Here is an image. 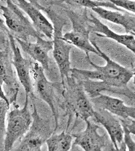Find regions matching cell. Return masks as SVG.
Here are the masks:
<instances>
[{
  "label": "cell",
  "mask_w": 135,
  "mask_h": 151,
  "mask_svg": "<svg viewBox=\"0 0 135 151\" xmlns=\"http://www.w3.org/2000/svg\"><path fill=\"white\" fill-rule=\"evenodd\" d=\"M123 126L124 131V136H123V143L128 148V151H135V142L134 141L132 137V133L130 132L128 128L126 125L122 124Z\"/></svg>",
  "instance_id": "22"
},
{
  "label": "cell",
  "mask_w": 135,
  "mask_h": 151,
  "mask_svg": "<svg viewBox=\"0 0 135 151\" xmlns=\"http://www.w3.org/2000/svg\"><path fill=\"white\" fill-rule=\"evenodd\" d=\"M102 19L123 26L127 33L135 35V18L121 13V12L108 10L103 7H96L92 9Z\"/></svg>",
  "instance_id": "17"
},
{
  "label": "cell",
  "mask_w": 135,
  "mask_h": 151,
  "mask_svg": "<svg viewBox=\"0 0 135 151\" xmlns=\"http://www.w3.org/2000/svg\"><path fill=\"white\" fill-rule=\"evenodd\" d=\"M120 9H125L135 14V0H108Z\"/></svg>",
  "instance_id": "21"
},
{
  "label": "cell",
  "mask_w": 135,
  "mask_h": 151,
  "mask_svg": "<svg viewBox=\"0 0 135 151\" xmlns=\"http://www.w3.org/2000/svg\"><path fill=\"white\" fill-rule=\"evenodd\" d=\"M31 20L34 27L40 34L50 40L53 38L54 28L36 6L27 0H13Z\"/></svg>",
  "instance_id": "15"
},
{
  "label": "cell",
  "mask_w": 135,
  "mask_h": 151,
  "mask_svg": "<svg viewBox=\"0 0 135 151\" xmlns=\"http://www.w3.org/2000/svg\"><path fill=\"white\" fill-rule=\"evenodd\" d=\"M61 84L63 87L62 94L68 109L85 122L92 118L95 109L82 83L70 76Z\"/></svg>",
  "instance_id": "3"
},
{
  "label": "cell",
  "mask_w": 135,
  "mask_h": 151,
  "mask_svg": "<svg viewBox=\"0 0 135 151\" xmlns=\"http://www.w3.org/2000/svg\"><path fill=\"white\" fill-rule=\"evenodd\" d=\"M33 121L26 134L20 141L19 145L12 150L19 151H40L42 146L53 133L47 120L40 117L35 103H33Z\"/></svg>",
  "instance_id": "5"
},
{
  "label": "cell",
  "mask_w": 135,
  "mask_h": 151,
  "mask_svg": "<svg viewBox=\"0 0 135 151\" xmlns=\"http://www.w3.org/2000/svg\"><path fill=\"white\" fill-rule=\"evenodd\" d=\"M64 24L60 25L54 23L53 35V55L57 64L60 74L61 82L70 76L71 67L70 61V53L72 45L65 41L63 38V27Z\"/></svg>",
  "instance_id": "11"
},
{
  "label": "cell",
  "mask_w": 135,
  "mask_h": 151,
  "mask_svg": "<svg viewBox=\"0 0 135 151\" xmlns=\"http://www.w3.org/2000/svg\"><path fill=\"white\" fill-rule=\"evenodd\" d=\"M9 43L12 52V64L15 69L18 79L25 92V95L34 97L33 80L31 75V69L33 61L23 57L20 50L16 45V40L12 33L7 32Z\"/></svg>",
  "instance_id": "9"
},
{
  "label": "cell",
  "mask_w": 135,
  "mask_h": 151,
  "mask_svg": "<svg viewBox=\"0 0 135 151\" xmlns=\"http://www.w3.org/2000/svg\"><path fill=\"white\" fill-rule=\"evenodd\" d=\"M45 70L37 62L33 63L31 69L33 80V94L45 102L50 107L54 116L56 130L58 125V111L56 107L55 86L53 83L47 79Z\"/></svg>",
  "instance_id": "7"
},
{
  "label": "cell",
  "mask_w": 135,
  "mask_h": 151,
  "mask_svg": "<svg viewBox=\"0 0 135 151\" xmlns=\"http://www.w3.org/2000/svg\"><path fill=\"white\" fill-rule=\"evenodd\" d=\"M89 119L85 122L86 127L83 131L72 134L75 139L73 147L78 146L86 151L115 150L114 146L108 145L109 139L107 136L99 133L100 127L98 124Z\"/></svg>",
  "instance_id": "6"
},
{
  "label": "cell",
  "mask_w": 135,
  "mask_h": 151,
  "mask_svg": "<svg viewBox=\"0 0 135 151\" xmlns=\"http://www.w3.org/2000/svg\"><path fill=\"white\" fill-rule=\"evenodd\" d=\"M133 73V84L135 86V65H134V67L133 69L132 70Z\"/></svg>",
  "instance_id": "24"
},
{
  "label": "cell",
  "mask_w": 135,
  "mask_h": 151,
  "mask_svg": "<svg viewBox=\"0 0 135 151\" xmlns=\"http://www.w3.org/2000/svg\"><path fill=\"white\" fill-rule=\"evenodd\" d=\"M94 109L95 112L92 118L95 122L102 125L106 131L115 150L126 151V147L123 143L124 131L120 119L106 110Z\"/></svg>",
  "instance_id": "10"
},
{
  "label": "cell",
  "mask_w": 135,
  "mask_h": 151,
  "mask_svg": "<svg viewBox=\"0 0 135 151\" xmlns=\"http://www.w3.org/2000/svg\"><path fill=\"white\" fill-rule=\"evenodd\" d=\"M90 16L89 21L92 24L89 27L90 31L100 33L103 35H98V36H105L116 41L118 43L125 46L135 55V38L133 35L118 34L103 24L93 14H90Z\"/></svg>",
  "instance_id": "16"
},
{
  "label": "cell",
  "mask_w": 135,
  "mask_h": 151,
  "mask_svg": "<svg viewBox=\"0 0 135 151\" xmlns=\"http://www.w3.org/2000/svg\"><path fill=\"white\" fill-rule=\"evenodd\" d=\"M122 124L126 125L128 128L130 132L135 136V120L130 119L128 120H123L120 119Z\"/></svg>",
  "instance_id": "23"
},
{
  "label": "cell",
  "mask_w": 135,
  "mask_h": 151,
  "mask_svg": "<svg viewBox=\"0 0 135 151\" xmlns=\"http://www.w3.org/2000/svg\"><path fill=\"white\" fill-rule=\"evenodd\" d=\"M10 104L6 101L5 100L1 98L0 101V137H1V142H0V150L1 149L3 145L4 138L5 136L6 130V120H7V116L8 111H9Z\"/></svg>",
  "instance_id": "20"
},
{
  "label": "cell",
  "mask_w": 135,
  "mask_h": 151,
  "mask_svg": "<svg viewBox=\"0 0 135 151\" xmlns=\"http://www.w3.org/2000/svg\"><path fill=\"white\" fill-rule=\"evenodd\" d=\"M73 135L65 131L60 134L53 133L47 139L48 151H68L73 146Z\"/></svg>",
  "instance_id": "18"
},
{
  "label": "cell",
  "mask_w": 135,
  "mask_h": 151,
  "mask_svg": "<svg viewBox=\"0 0 135 151\" xmlns=\"http://www.w3.org/2000/svg\"><path fill=\"white\" fill-rule=\"evenodd\" d=\"M90 100L94 108L106 110L123 120H135V107L126 105L123 100L119 98L101 93Z\"/></svg>",
  "instance_id": "14"
},
{
  "label": "cell",
  "mask_w": 135,
  "mask_h": 151,
  "mask_svg": "<svg viewBox=\"0 0 135 151\" xmlns=\"http://www.w3.org/2000/svg\"><path fill=\"white\" fill-rule=\"evenodd\" d=\"M1 88L8 98L11 104L16 105V99L19 91L15 73L13 69L12 59L9 55L7 45H1Z\"/></svg>",
  "instance_id": "8"
},
{
  "label": "cell",
  "mask_w": 135,
  "mask_h": 151,
  "mask_svg": "<svg viewBox=\"0 0 135 151\" xmlns=\"http://www.w3.org/2000/svg\"><path fill=\"white\" fill-rule=\"evenodd\" d=\"M63 2L69 4L73 5L78 6L81 7L88 8L90 9H93L96 7H103L109 8L114 9L115 10L118 11L120 12L123 11V9H120L116 6L114 5L110 1L108 2H101L93 0H62Z\"/></svg>",
  "instance_id": "19"
},
{
  "label": "cell",
  "mask_w": 135,
  "mask_h": 151,
  "mask_svg": "<svg viewBox=\"0 0 135 151\" xmlns=\"http://www.w3.org/2000/svg\"><path fill=\"white\" fill-rule=\"evenodd\" d=\"M91 41L99 52V57L105 60V65H99L95 64L91 60L90 55H88L86 59L95 70L71 68L70 76L78 81L92 80L103 81L108 86L109 92L123 95L130 98L134 97V94L127 87L128 83L133 77V71L112 60L102 52L94 41Z\"/></svg>",
  "instance_id": "1"
},
{
  "label": "cell",
  "mask_w": 135,
  "mask_h": 151,
  "mask_svg": "<svg viewBox=\"0 0 135 151\" xmlns=\"http://www.w3.org/2000/svg\"><path fill=\"white\" fill-rule=\"evenodd\" d=\"M69 17L73 23V29L63 35L65 41L83 50L86 56L93 53L99 56V52L90 40L89 29L83 27L74 13H70Z\"/></svg>",
  "instance_id": "13"
},
{
  "label": "cell",
  "mask_w": 135,
  "mask_h": 151,
  "mask_svg": "<svg viewBox=\"0 0 135 151\" xmlns=\"http://www.w3.org/2000/svg\"><path fill=\"white\" fill-rule=\"evenodd\" d=\"M1 10L7 27L16 35L15 37L28 41L30 37L36 39L38 35L43 36L36 31L33 23L24 15L23 11L13 0H7L5 6H1Z\"/></svg>",
  "instance_id": "4"
},
{
  "label": "cell",
  "mask_w": 135,
  "mask_h": 151,
  "mask_svg": "<svg viewBox=\"0 0 135 151\" xmlns=\"http://www.w3.org/2000/svg\"><path fill=\"white\" fill-rule=\"evenodd\" d=\"M29 97L25 95L22 108L14 106V108L8 112L5 136L1 151L12 150L16 142L20 141L30 129L33 117L29 109Z\"/></svg>",
  "instance_id": "2"
},
{
  "label": "cell",
  "mask_w": 135,
  "mask_h": 151,
  "mask_svg": "<svg viewBox=\"0 0 135 151\" xmlns=\"http://www.w3.org/2000/svg\"><path fill=\"white\" fill-rule=\"evenodd\" d=\"M44 36L38 35L36 38L35 42L25 41L15 37L23 52L28 54L34 61L38 63L45 70L50 68L49 52L53 49V40H44Z\"/></svg>",
  "instance_id": "12"
}]
</instances>
